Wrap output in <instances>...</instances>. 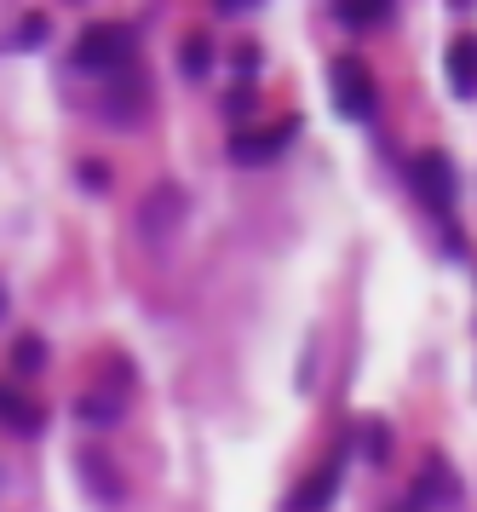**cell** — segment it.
Wrapping results in <instances>:
<instances>
[{"mask_svg": "<svg viewBox=\"0 0 477 512\" xmlns=\"http://www.w3.org/2000/svg\"><path fill=\"white\" fill-rule=\"evenodd\" d=\"M133 58V29L121 24H98L75 41V70H92V75H110Z\"/></svg>", "mask_w": 477, "mask_h": 512, "instance_id": "6da1fadb", "label": "cell"}, {"mask_svg": "<svg viewBox=\"0 0 477 512\" xmlns=\"http://www.w3.org/2000/svg\"><path fill=\"white\" fill-rule=\"evenodd\" d=\"M334 110L351 121H368L374 110H380V93H374V81H368V64H357V58H334Z\"/></svg>", "mask_w": 477, "mask_h": 512, "instance_id": "7a4b0ae2", "label": "cell"}, {"mask_svg": "<svg viewBox=\"0 0 477 512\" xmlns=\"http://www.w3.org/2000/svg\"><path fill=\"white\" fill-rule=\"evenodd\" d=\"M414 190H420V202H426V208H449V202H455V162H449V156H443V150H420V156H414Z\"/></svg>", "mask_w": 477, "mask_h": 512, "instance_id": "3957f363", "label": "cell"}, {"mask_svg": "<svg viewBox=\"0 0 477 512\" xmlns=\"http://www.w3.org/2000/svg\"><path fill=\"white\" fill-rule=\"evenodd\" d=\"M334 495H340V461L317 466V472L294 489V501H288L282 512H328V507H334Z\"/></svg>", "mask_w": 477, "mask_h": 512, "instance_id": "277c9868", "label": "cell"}, {"mask_svg": "<svg viewBox=\"0 0 477 512\" xmlns=\"http://www.w3.org/2000/svg\"><path fill=\"white\" fill-rule=\"evenodd\" d=\"M294 127L299 121H282L276 133H236V139H230V156H236V162H271L276 150L294 139Z\"/></svg>", "mask_w": 477, "mask_h": 512, "instance_id": "5b68a950", "label": "cell"}, {"mask_svg": "<svg viewBox=\"0 0 477 512\" xmlns=\"http://www.w3.org/2000/svg\"><path fill=\"white\" fill-rule=\"evenodd\" d=\"M449 81L460 98H477V35H460L449 47Z\"/></svg>", "mask_w": 477, "mask_h": 512, "instance_id": "8992f818", "label": "cell"}, {"mask_svg": "<svg viewBox=\"0 0 477 512\" xmlns=\"http://www.w3.org/2000/svg\"><path fill=\"white\" fill-rule=\"evenodd\" d=\"M41 409L35 403H23L12 386H0V426H12V432H41Z\"/></svg>", "mask_w": 477, "mask_h": 512, "instance_id": "52a82bcc", "label": "cell"}, {"mask_svg": "<svg viewBox=\"0 0 477 512\" xmlns=\"http://www.w3.org/2000/svg\"><path fill=\"white\" fill-rule=\"evenodd\" d=\"M12 369H18V374L46 369V340H41V334H23L18 346H12Z\"/></svg>", "mask_w": 477, "mask_h": 512, "instance_id": "ba28073f", "label": "cell"}, {"mask_svg": "<svg viewBox=\"0 0 477 512\" xmlns=\"http://www.w3.org/2000/svg\"><path fill=\"white\" fill-rule=\"evenodd\" d=\"M81 472H87L92 484H98V501H121V484H115L110 472H104V461H98V455H87V461H81Z\"/></svg>", "mask_w": 477, "mask_h": 512, "instance_id": "9c48e42d", "label": "cell"}, {"mask_svg": "<svg viewBox=\"0 0 477 512\" xmlns=\"http://www.w3.org/2000/svg\"><path fill=\"white\" fill-rule=\"evenodd\" d=\"M340 18H345V24H386L391 12H386V6H345Z\"/></svg>", "mask_w": 477, "mask_h": 512, "instance_id": "30bf717a", "label": "cell"}, {"mask_svg": "<svg viewBox=\"0 0 477 512\" xmlns=\"http://www.w3.org/2000/svg\"><path fill=\"white\" fill-rule=\"evenodd\" d=\"M46 41V18H23L18 24V47H41Z\"/></svg>", "mask_w": 477, "mask_h": 512, "instance_id": "8fae6325", "label": "cell"}, {"mask_svg": "<svg viewBox=\"0 0 477 512\" xmlns=\"http://www.w3.org/2000/svg\"><path fill=\"white\" fill-rule=\"evenodd\" d=\"M81 415H87V420H115L121 409H115V403H104V397H87V403H81Z\"/></svg>", "mask_w": 477, "mask_h": 512, "instance_id": "7c38bea8", "label": "cell"}, {"mask_svg": "<svg viewBox=\"0 0 477 512\" xmlns=\"http://www.w3.org/2000/svg\"><path fill=\"white\" fill-rule=\"evenodd\" d=\"M184 70H190V75L207 70V47H202V41H190V47H184Z\"/></svg>", "mask_w": 477, "mask_h": 512, "instance_id": "4fadbf2b", "label": "cell"}, {"mask_svg": "<svg viewBox=\"0 0 477 512\" xmlns=\"http://www.w3.org/2000/svg\"><path fill=\"white\" fill-rule=\"evenodd\" d=\"M0 317H6V288H0Z\"/></svg>", "mask_w": 477, "mask_h": 512, "instance_id": "5bb4252c", "label": "cell"}]
</instances>
